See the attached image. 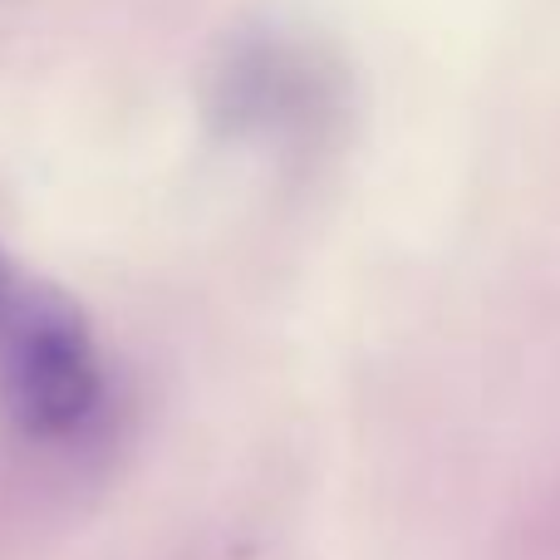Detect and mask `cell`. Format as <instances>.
Returning a JSON list of instances; mask_svg holds the SVG:
<instances>
[{"label": "cell", "instance_id": "obj_1", "mask_svg": "<svg viewBox=\"0 0 560 560\" xmlns=\"http://www.w3.org/2000/svg\"><path fill=\"white\" fill-rule=\"evenodd\" d=\"M0 394L30 438H65L104 398L89 319L69 295L30 280L0 252Z\"/></svg>", "mask_w": 560, "mask_h": 560}]
</instances>
